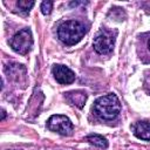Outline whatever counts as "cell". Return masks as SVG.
<instances>
[{"mask_svg":"<svg viewBox=\"0 0 150 150\" xmlns=\"http://www.w3.org/2000/svg\"><path fill=\"white\" fill-rule=\"evenodd\" d=\"M52 73L54 79L61 84H69L75 81V73L63 64H55L52 69Z\"/></svg>","mask_w":150,"mask_h":150,"instance_id":"6","label":"cell"},{"mask_svg":"<svg viewBox=\"0 0 150 150\" xmlns=\"http://www.w3.org/2000/svg\"><path fill=\"white\" fill-rule=\"evenodd\" d=\"M115 36L116 33L102 28L101 30L97 32L96 36L94 38V42H93L94 49L98 54H110L114 49Z\"/></svg>","mask_w":150,"mask_h":150,"instance_id":"3","label":"cell"},{"mask_svg":"<svg viewBox=\"0 0 150 150\" xmlns=\"http://www.w3.org/2000/svg\"><path fill=\"white\" fill-rule=\"evenodd\" d=\"M87 33V27L84 23L77 21V20H67L62 22L57 28V36L59 39L68 45L73 46L77 43Z\"/></svg>","mask_w":150,"mask_h":150,"instance_id":"2","label":"cell"},{"mask_svg":"<svg viewBox=\"0 0 150 150\" xmlns=\"http://www.w3.org/2000/svg\"><path fill=\"white\" fill-rule=\"evenodd\" d=\"M32 46H33V36L29 28H23L19 30L11 40L12 49L21 55H26L32 49Z\"/></svg>","mask_w":150,"mask_h":150,"instance_id":"4","label":"cell"},{"mask_svg":"<svg viewBox=\"0 0 150 150\" xmlns=\"http://www.w3.org/2000/svg\"><path fill=\"white\" fill-rule=\"evenodd\" d=\"M47 127L50 131L57 132L62 136H70L74 130L71 121L64 115H53L47 121Z\"/></svg>","mask_w":150,"mask_h":150,"instance_id":"5","label":"cell"},{"mask_svg":"<svg viewBox=\"0 0 150 150\" xmlns=\"http://www.w3.org/2000/svg\"><path fill=\"white\" fill-rule=\"evenodd\" d=\"M132 131L137 138L150 141V123L149 122H144V121L136 122L132 125Z\"/></svg>","mask_w":150,"mask_h":150,"instance_id":"7","label":"cell"},{"mask_svg":"<svg viewBox=\"0 0 150 150\" xmlns=\"http://www.w3.org/2000/svg\"><path fill=\"white\" fill-rule=\"evenodd\" d=\"M90 144H93L94 146H97V148H100V149H105V148H108V141L103 137V136H101V135H89V136H87V138H86Z\"/></svg>","mask_w":150,"mask_h":150,"instance_id":"9","label":"cell"},{"mask_svg":"<svg viewBox=\"0 0 150 150\" xmlns=\"http://www.w3.org/2000/svg\"><path fill=\"white\" fill-rule=\"evenodd\" d=\"M148 48H149V50H150V38H149V40H148Z\"/></svg>","mask_w":150,"mask_h":150,"instance_id":"13","label":"cell"},{"mask_svg":"<svg viewBox=\"0 0 150 150\" xmlns=\"http://www.w3.org/2000/svg\"><path fill=\"white\" fill-rule=\"evenodd\" d=\"M40 8H41V12H42L45 15H48V14H50V12H52L53 2H52V1H43V2H41Z\"/></svg>","mask_w":150,"mask_h":150,"instance_id":"11","label":"cell"},{"mask_svg":"<svg viewBox=\"0 0 150 150\" xmlns=\"http://www.w3.org/2000/svg\"><path fill=\"white\" fill-rule=\"evenodd\" d=\"M5 116H6V111L2 109V117H1V120H4V118H5Z\"/></svg>","mask_w":150,"mask_h":150,"instance_id":"12","label":"cell"},{"mask_svg":"<svg viewBox=\"0 0 150 150\" xmlns=\"http://www.w3.org/2000/svg\"><path fill=\"white\" fill-rule=\"evenodd\" d=\"M64 97L70 104H74L79 108H82L86 100H87V94L82 90H74V91L66 93Z\"/></svg>","mask_w":150,"mask_h":150,"instance_id":"8","label":"cell"},{"mask_svg":"<svg viewBox=\"0 0 150 150\" xmlns=\"http://www.w3.org/2000/svg\"><path fill=\"white\" fill-rule=\"evenodd\" d=\"M95 115L104 121L115 120L121 111V103L115 94H108L97 98L93 105Z\"/></svg>","mask_w":150,"mask_h":150,"instance_id":"1","label":"cell"},{"mask_svg":"<svg viewBox=\"0 0 150 150\" xmlns=\"http://www.w3.org/2000/svg\"><path fill=\"white\" fill-rule=\"evenodd\" d=\"M34 1H25V0H20V1H18V7H19V9H20V12L21 13H23V14H27L29 11H30V8L34 6Z\"/></svg>","mask_w":150,"mask_h":150,"instance_id":"10","label":"cell"}]
</instances>
